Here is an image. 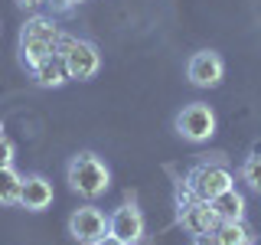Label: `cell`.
Returning <instances> with one entry per match:
<instances>
[{"instance_id":"cell-8","label":"cell","mask_w":261,"mask_h":245,"mask_svg":"<svg viewBox=\"0 0 261 245\" xmlns=\"http://www.w3.org/2000/svg\"><path fill=\"white\" fill-rule=\"evenodd\" d=\"M69 235L82 245H92L95 239L108 235V216L98 206H79L69 216Z\"/></svg>"},{"instance_id":"cell-16","label":"cell","mask_w":261,"mask_h":245,"mask_svg":"<svg viewBox=\"0 0 261 245\" xmlns=\"http://www.w3.org/2000/svg\"><path fill=\"white\" fill-rule=\"evenodd\" d=\"M13 157H16V147H13V141L0 137V167H13Z\"/></svg>"},{"instance_id":"cell-12","label":"cell","mask_w":261,"mask_h":245,"mask_svg":"<svg viewBox=\"0 0 261 245\" xmlns=\"http://www.w3.org/2000/svg\"><path fill=\"white\" fill-rule=\"evenodd\" d=\"M30 76H33V82L36 85H43V88H59V85H65L69 82V72H65V62H62V56L59 53H53L49 59H43V62H36L30 69Z\"/></svg>"},{"instance_id":"cell-11","label":"cell","mask_w":261,"mask_h":245,"mask_svg":"<svg viewBox=\"0 0 261 245\" xmlns=\"http://www.w3.org/2000/svg\"><path fill=\"white\" fill-rule=\"evenodd\" d=\"M209 206H212L219 223H239V219H245V196L235 190V186H228V190H222L219 196H212Z\"/></svg>"},{"instance_id":"cell-10","label":"cell","mask_w":261,"mask_h":245,"mask_svg":"<svg viewBox=\"0 0 261 245\" xmlns=\"http://www.w3.org/2000/svg\"><path fill=\"white\" fill-rule=\"evenodd\" d=\"M56 193H53V183L43 177V174H30L23 177V186H20V206L30 209V212H43L53 206Z\"/></svg>"},{"instance_id":"cell-9","label":"cell","mask_w":261,"mask_h":245,"mask_svg":"<svg viewBox=\"0 0 261 245\" xmlns=\"http://www.w3.org/2000/svg\"><path fill=\"white\" fill-rule=\"evenodd\" d=\"M108 232L124 245H137L144 239V212L134 203H121L118 209L108 216Z\"/></svg>"},{"instance_id":"cell-20","label":"cell","mask_w":261,"mask_h":245,"mask_svg":"<svg viewBox=\"0 0 261 245\" xmlns=\"http://www.w3.org/2000/svg\"><path fill=\"white\" fill-rule=\"evenodd\" d=\"M62 7H79V4H85V0H59Z\"/></svg>"},{"instance_id":"cell-15","label":"cell","mask_w":261,"mask_h":245,"mask_svg":"<svg viewBox=\"0 0 261 245\" xmlns=\"http://www.w3.org/2000/svg\"><path fill=\"white\" fill-rule=\"evenodd\" d=\"M239 177H242V183H248V190L261 193V154H251V157H245Z\"/></svg>"},{"instance_id":"cell-2","label":"cell","mask_w":261,"mask_h":245,"mask_svg":"<svg viewBox=\"0 0 261 245\" xmlns=\"http://www.w3.org/2000/svg\"><path fill=\"white\" fill-rule=\"evenodd\" d=\"M59 39H62V33L56 27V20H49V16H30L20 30V43H16L20 62L27 69H33L36 62L59 53Z\"/></svg>"},{"instance_id":"cell-5","label":"cell","mask_w":261,"mask_h":245,"mask_svg":"<svg viewBox=\"0 0 261 245\" xmlns=\"http://www.w3.org/2000/svg\"><path fill=\"white\" fill-rule=\"evenodd\" d=\"M228 186H235V174L222 160H202L186 174V190L193 196H199V200H212V196H219Z\"/></svg>"},{"instance_id":"cell-7","label":"cell","mask_w":261,"mask_h":245,"mask_svg":"<svg viewBox=\"0 0 261 245\" xmlns=\"http://www.w3.org/2000/svg\"><path fill=\"white\" fill-rule=\"evenodd\" d=\"M225 76V62L219 53H212V49H199V53L190 56V62H186V79L193 82L196 88H216L219 82Z\"/></svg>"},{"instance_id":"cell-1","label":"cell","mask_w":261,"mask_h":245,"mask_svg":"<svg viewBox=\"0 0 261 245\" xmlns=\"http://www.w3.org/2000/svg\"><path fill=\"white\" fill-rule=\"evenodd\" d=\"M65 180H69V190L79 193L82 200H98L111 186V170L95 151H79L65 167Z\"/></svg>"},{"instance_id":"cell-13","label":"cell","mask_w":261,"mask_h":245,"mask_svg":"<svg viewBox=\"0 0 261 245\" xmlns=\"http://www.w3.org/2000/svg\"><path fill=\"white\" fill-rule=\"evenodd\" d=\"M20 186H23V174H16V167H0V206L20 203Z\"/></svg>"},{"instance_id":"cell-17","label":"cell","mask_w":261,"mask_h":245,"mask_svg":"<svg viewBox=\"0 0 261 245\" xmlns=\"http://www.w3.org/2000/svg\"><path fill=\"white\" fill-rule=\"evenodd\" d=\"M193 245H222L216 232H206V235H193Z\"/></svg>"},{"instance_id":"cell-3","label":"cell","mask_w":261,"mask_h":245,"mask_svg":"<svg viewBox=\"0 0 261 245\" xmlns=\"http://www.w3.org/2000/svg\"><path fill=\"white\" fill-rule=\"evenodd\" d=\"M59 56H62V62H65L69 79H75V82L95 79L98 69H101V53H98V46L92 43V39L62 36L59 39Z\"/></svg>"},{"instance_id":"cell-18","label":"cell","mask_w":261,"mask_h":245,"mask_svg":"<svg viewBox=\"0 0 261 245\" xmlns=\"http://www.w3.org/2000/svg\"><path fill=\"white\" fill-rule=\"evenodd\" d=\"M16 4H20L23 10H39V7H46L49 0H16Z\"/></svg>"},{"instance_id":"cell-4","label":"cell","mask_w":261,"mask_h":245,"mask_svg":"<svg viewBox=\"0 0 261 245\" xmlns=\"http://www.w3.org/2000/svg\"><path fill=\"white\" fill-rule=\"evenodd\" d=\"M176 223L183 226V232L190 235H206V232H216L219 219L212 212L209 200H199L186 190V183L176 190Z\"/></svg>"},{"instance_id":"cell-6","label":"cell","mask_w":261,"mask_h":245,"mask_svg":"<svg viewBox=\"0 0 261 245\" xmlns=\"http://www.w3.org/2000/svg\"><path fill=\"white\" fill-rule=\"evenodd\" d=\"M216 111L209 108L206 102H190V105H183L176 114V121H173V128H176V134L183 137V141H190V144H202V141H209L212 134H216Z\"/></svg>"},{"instance_id":"cell-14","label":"cell","mask_w":261,"mask_h":245,"mask_svg":"<svg viewBox=\"0 0 261 245\" xmlns=\"http://www.w3.org/2000/svg\"><path fill=\"white\" fill-rule=\"evenodd\" d=\"M216 235L222 239V245H251V229L245 226V219H239V223H219Z\"/></svg>"},{"instance_id":"cell-21","label":"cell","mask_w":261,"mask_h":245,"mask_svg":"<svg viewBox=\"0 0 261 245\" xmlns=\"http://www.w3.org/2000/svg\"><path fill=\"white\" fill-rule=\"evenodd\" d=\"M0 137H4V121H0Z\"/></svg>"},{"instance_id":"cell-19","label":"cell","mask_w":261,"mask_h":245,"mask_svg":"<svg viewBox=\"0 0 261 245\" xmlns=\"http://www.w3.org/2000/svg\"><path fill=\"white\" fill-rule=\"evenodd\" d=\"M92 245H124V242H121V239H114V235L108 232V235H101V239H95Z\"/></svg>"}]
</instances>
